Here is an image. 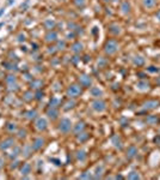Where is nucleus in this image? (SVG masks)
I'll list each match as a JSON object with an SVG mask.
<instances>
[{
	"label": "nucleus",
	"mask_w": 160,
	"mask_h": 180,
	"mask_svg": "<svg viewBox=\"0 0 160 180\" xmlns=\"http://www.w3.org/2000/svg\"><path fill=\"white\" fill-rule=\"evenodd\" d=\"M59 130L63 133H68L70 130H72V121L67 118H63L61 119L60 124H59Z\"/></svg>",
	"instance_id": "f257e3e1"
},
{
	"label": "nucleus",
	"mask_w": 160,
	"mask_h": 180,
	"mask_svg": "<svg viewBox=\"0 0 160 180\" xmlns=\"http://www.w3.org/2000/svg\"><path fill=\"white\" fill-rule=\"evenodd\" d=\"M105 51L109 54H114V53H116L118 51V45L116 43V41H109L106 43V46H105Z\"/></svg>",
	"instance_id": "f03ea898"
},
{
	"label": "nucleus",
	"mask_w": 160,
	"mask_h": 180,
	"mask_svg": "<svg viewBox=\"0 0 160 180\" xmlns=\"http://www.w3.org/2000/svg\"><path fill=\"white\" fill-rule=\"evenodd\" d=\"M159 105H160V102L156 101V100H148V101H146L143 103V108L147 109V111H153V109L158 108Z\"/></svg>",
	"instance_id": "7ed1b4c3"
},
{
	"label": "nucleus",
	"mask_w": 160,
	"mask_h": 180,
	"mask_svg": "<svg viewBox=\"0 0 160 180\" xmlns=\"http://www.w3.org/2000/svg\"><path fill=\"white\" fill-rule=\"evenodd\" d=\"M92 108H93L96 112L102 113V112H104V111L106 109V105H105V102H104V101H99V100H97V101H95V102L92 103Z\"/></svg>",
	"instance_id": "20e7f679"
},
{
	"label": "nucleus",
	"mask_w": 160,
	"mask_h": 180,
	"mask_svg": "<svg viewBox=\"0 0 160 180\" xmlns=\"http://www.w3.org/2000/svg\"><path fill=\"white\" fill-rule=\"evenodd\" d=\"M149 88H150V84L145 79H141L136 83V89L139 91H147V90H149Z\"/></svg>",
	"instance_id": "39448f33"
},
{
	"label": "nucleus",
	"mask_w": 160,
	"mask_h": 180,
	"mask_svg": "<svg viewBox=\"0 0 160 180\" xmlns=\"http://www.w3.org/2000/svg\"><path fill=\"white\" fill-rule=\"evenodd\" d=\"M80 93H81V90H80V88L76 86V85H72V86L68 89V95H69L70 97H76Z\"/></svg>",
	"instance_id": "423d86ee"
},
{
	"label": "nucleus",
	"mask_w": 160,
	"mask_h": 180,
	"mask_svg": "<svg viewBox=\"0 0 160 180\" xmlns=\"http://www.w3.org/2000/svg\"><path fill=\"white\" fill-rule=\"evenodd\" d=\"M47 125H48V123H47V120H46L44 118H40V119L36 121V127H37V130H40V131H44V130L47 129Z\"/></svg>",
	"instance_id": "0eeeda50"
},
{
	"label": "nucleus",
	"mask_w": 160,
	"mask_h": 180,
	"mask_svg": "<svg viewBox=\"0 0 160 180\" xmlns=\"http://www.w3.org/2000/svg\"><path fill=\"white\" fill-rule=\"evenodd\" d=\"M111 143L116 149H122V147H123V142H122L121 137H118V136H114L111 138Z\"/></svg>",
	"instance_id": "6e6552de"
},
{
	"label": "nucleus",
	"mask_w": 160,
	"mask_h": 180,
	"mask_svg": "<svg viewBox=\"0 0 160 180\" xmlns=\"http://www.w3.org/2000/svg\"><path fill=\"white\" fill-rule=\"evenodd\" d=\"M142 5L145 9H154L155 5H156V0H142Z\"/></svg>",
	"instance_id": "1a4fd4ad"
},
{
	"label": "nucleus",
	"mask_w": 160,
	"mask_h": 180,
	"mask_svg": "<svg viewBox=\"0 0 160 180\" xmlns=\"http://www.w3.org/2000/svg\"><path fill=\"white\" fill-rule=\"evenodd\" d=\"M136 155H137V149H136V147L130 145V147L128 148V150H127V157H128V158H134Z\"/></svg>",
	"instance_id": "9d476101"
},
{
	"label": "nucleus",
	"mask_w": 160,
	"mask_h": 180,
	"mask_svg": "<svg viewBox=\"0 0 160 180\" xmlns=\"http://www.w3.org/2000/svg\"><path fill=\"white\" fill-rule=\"evenodd\" d=\"M133 62H134V65H135V66L140 67V66L145 65L146 60H145V58H143L142 55H136V57H135V58L133 59Z\"/></svg>",
	"instance_id": "9b49d317"
},
{
	"label": "nucleus",
	"mask_w": 160,
	"mask_h": 180,
	"mask_svg": "<svg viewBox=\"0 0 160 180\" xmlns=\"http://www.w3.org/2000/svg\"><path fill=\"white\" fill-rule=\"evenodd\" d=\"M43 144H44V139L43 138H37V139H35V143L32 144V148L35 150H38L43 147Z\"/></svg>",
	"instance_id": "f8f14e48"
},
{
	"label": "nucleus",
	"mask_w": 160,
	"mask_h": 180,
	"mask_svg": "<svg viewBox=\"0 0 160 180\" xmlns=\"http://www.w3.org/2000/svg\"><path fill=\"white\" fill-rule=\"evenodd\" d=\"M158 121H159V119H158V117H155V115H148V117L146 118V123H147L148 125H155Z\"/></svg>",
	"instance_id": "ddd939ff"
},
{
	"label": "nucleus",
	"mask_w": 160,
	"mask_h": 180,
	"mask_svg": "<svg viewBox=\"0 0 160 180\" xmlns=\"http://www.w3.org/2000/svg\"><path fill=\"white\" fill-rule=\"evenodd\" d=\"M128 179L130 180H137V179H141V175L137 170H131L129 174H128Z\"/></svg>",
	"instance_id": "4468645a"
},
{
	"label": "nucleus",
	"mask_w": 160,
	"mask_h": 180,
	"mask_svg": "<svg viewBox=\"0 0 160 180\" xmlns=\"http://www.w3.org/2000/svg\"><path fill=\"white\" fill-rule=\"evenodd\" d=\"M121 9H122V12H123L124 15H128V13L130 12V4H129L128 1H123Z\"/></svg>",
	"instance_id": "2eb2a0df"
},
{
	"label": "nucleus",
	"mask_w": 160,
	"mask_h": 180,
	"mask_svg": "<svg viewBox=\"0 0 160 180\" xmlns=\"http://www.w3.org/2000/svg\"><path fill=\"white\" fill-rule=\"evenodd\" d=\"M91 94H92V96H95V97H99V96L103 95V91H102L99 88H93V89L91 90Z\"/></svg>",
	"instance_id": "dca6fc26"
},
{
	"label": "nucleus",
	"mask_w": 160,
	"mask_h": 180,
	"mask_svg": "<svg viewBox=\"0 0 160 180\" xmlns=\"http://www.w3.org/2000/svg\"><path fill=\"white\" fill-rule=\"evenodd\" d=\"M84 127H85V124L81 121V123H78V124H76V126H74V129H73V130H74V132H75V133H79V132H81V131L84 130Z\"/></svg>",
	"instance_id": "f3484780"
},
{
	"label": "nucleus",
	"mask_w": 160,
	"mask_h": 180,
	"mask_svg": "<svg viewBox=\"0 0 160 180\" xmlns=\"http://www.w3.org/2000/svg\"><path fill=\"white\" fill-rule=\"evenodd\" d=\"M103 172H104V167L101 164V166H97L96 167V174H95V178H101L102 176V174H103Z\"/></svg>",
	"instance_id": "a211bd4d"
},
{
	"label": "nucleus",
	"mask_w": 160,
	"mask_h": 180,
	"mask_svg": "<svg viewBox=\"0 0 160 180\" xmlns=\"http://www.w3.org/2000/svg\"><path fill=\"white\" fill-rule=\"evenodd\" d=\"M76 158L80 160V161H85V160H86V154H85V151H84V150H79V151L76 152Z\"/></svg>",
	"instance_id": "6ab92c4d"
},
{
	"label": "nucleus",
	"mask_w": 160,
	"mask_h": 180,
	"mask_svg": "<svg viewBox=\"0 0 160 180\" xmlns=\"http://www.w3.org/2000/svg\"><path fill=\"white\" fill-rule=\"evenodd\" d=\"M48 115H49V118H51V119H56V118H57V111L55 109V107H51V109H49Z\"/></svg>",
	"instance_id": "aec40b11"
},
{
	"label": "nucleus",
	"mask_w": 160,
	"mask_h": 180,
	"mask_svg": "<svg viewBox=\"0 0 160 180\" xmlns=\"http://www.w3.org/2000/svg\"><path fill=\"white\" fill-rule=\"evenodd\" d=\"M81 84L83 85H90L91 84V78L87 76H83L81 77Z\"/></svg>",
	"instance_id": "412c9836"
},
{
	"label": "nucleus",
	"mask_w": 160,
	"mask_h": 180,
	"mask_svg": "<svg viewBox=\"0 0 160 180\" xmlns=\"http://www.w3.org/2000/svg\"><path fill=\"white\" fill-rule=\"evenodd\" d=\"M80 136H78V141L79 142H85L87 138H89V135L87 133H78Z\"/></svg>",
	"instance_id": "4be33fe9"
},
{
	"label": "nucleus",
	"mask_w": 160,
	"mask_h": 180,
	"mask_svg": "<svg viewBox=\"0 0 160 180\" xmlns=\"http://www.w3.org/2000/svg\"><path fill=\"white\" fill-rule=\"evenodd\" d=\"M12 143H13V141H12V139H7V141H5V142L1 144V148H3V149H6V148L11 147V145H12Z\"/></svg>",
	"instance_id": "5701e85b"
},
{
	"label": "nucleus",
	"mask_w": 160,
	"mask_h": 180,
	"mask_svg": "<svg viewBox=\"0 0 160 180\" xmlns=\"http://www.w3.org/2000/svg\"><path fill=\"white\" fill-rule=\"evenodd\" d=\"M30 169H31L30 164H24V167L22 168V173L23 174H28V173H30Z\"/></svg>",
	"instance_id": "b1692460"
},
{
	"label": "nucleus",
	"mask_w": 160,
	"mask_h": 180,
	"mask_svg": "<svg viewBox=\"0 0 160 180\" xmlns=\"http://www.w3.org/2000/svg\"><path fill=\"white\" fill-rule=\"evenodd\" d=\"M91 176H92V175H91V173H90V172H85L84 174L80 175L79 178H80V179H90Z\"/></svg>",
	"instance_id": "393cba45"
},
{
	"label": "nucleus",
	"mask_w": 160,
	"mask_h": 180,
	"mask_svg": "<svg viewBox=\"0 0 160 180\" xmlns=\"http://www.w3.org/2000/svg\"><path fill=\"white\" fill-rule=\"evenodd\" d=\"M73 107H74V102H73V101H70V102H68V103L66 105L65 109L67 111V109H69V108H73Z\"/></svg>",
	"instance_id": "a878e982"
},
{
	"label": "nucleus",
	"mask_w": 160,
	"mask_h": 180,
	"mask_svg": "<svg viewBox=\"0 0 160 180\" xmlns=\"http://www.w3.org/2000/svg\"><path fill=\"white\" fill-rule=\"evenodd\" d=\"M147 70H148V72H158V68H153V66L148 67Z\"/></svg>",
	"instance_id": "bb28decb"
},
{
	"label": "nucleus",
	"mask_w": 160,
	"mask_h": 180,
	"mask_svg": "<svg viewBox=\"0 0 160 180\" xmlns=\"http://www.w3.org/2000/svg\"><path fill=\"white\" fill-rule=\"evenodd\" d=\"M155 17H156V19L160 22V11H158V12H156V16H155Z\"/></svg>",
	"instance_id": "cd10ccee"
},
{
	"label": "nucleus",
	"mask_w": 160,
	"mask_h": 180,
	"mask_svg": "<svg viewBox=\"0 0 160 180\" xmlns=\"http://www.w3.org/2000/svg\"><path fill=\"white\" fill-rule=\"evenodd\" d=\"M156 84L160 86V77H158V78H156Z\"/></svg>",
	"instance_id": "c85d7f7f"
},
{
	"label": "nucleus",
	"mask_w": 160,
	"mask_h": 180,
	"mask_svg": "<svg viewBox=\"0 0 160 180\" xmlns=\"http://www.w3.org/2000/svg\"><path fill=\"white\" fill-rule=\"evenodd\" d=\"M1 166H3V161H1V158H0V168H1Z\"/></svg>",
	"instance_id": "c756f323"
}]
</instances>
